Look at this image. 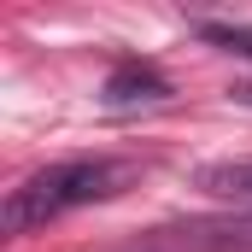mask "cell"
Instances as JSON below:
<instances>
[{"mask_svg": "<svg viewBox=\"0 0 252 252\" xmlns=\"http://www.w3.org/2000/svg\"><path fill=\"white\" fill-rule=\"evenodd\" d=\"M124 176H129L124 164H106V158H70V164H53V170H35L24 188L6 193V229L24 235V229L53 223V217L76 211V205L112 199Z\"/></svg>", "mask_w": 252, "mask_h": 252, "instance_id": "1", "label": "cell"}, {"mask_svg": "<svg viewBox=\"0 0 252 252\" xmlns=\"http://www.w3.org/2000/svg\"><path fill=\"white\" fill-rule=\"evenodd\" d=\"M170 82L153 70V64H118L106 76V106H141V100H164Z\"/></svg>", "mask_w": 252, "mask_h": 252, "instance_id": "4", "label": "cell"}, {"mask_svg": "<svg viewBox=\"0 0 252 252\" xmlns=\"http://www.w3.org/2000/svg\"><path fill=\"white\" fill-rule=\"evenodd\" d=\"M158 241L182 252H252V211L211 217V223H176V229H158Z\"/></svg>", "mask_w": 252, "mask_h": 252, "instance_id": "2", "label": "cell"}, {"mask_svg": "<svg viewBox=\"0 0 252 252\" xmlns=\"http://www.w3.org/2000/svg\"><path fill=\"white\" fill-rule=\"evenodd\" d=\"M199 41H211V47H223V53L252 59V24H199Z\"/></svg>", "mask_w": 252, "mask_h": 252, "instance_id": "5", "label": "cell"}, {"mask_svg": "<svg viewBox=\"0 0 252 252\" xmlns=\"http://www.w3.org/2000/svg\"><path fill=\"white\" fill-rule=\"evenodd\" d=\"M229 94H235V106H252V82H235Z\"/></svg>", "mask_w": 252, "mask_h": 252, "instance_id": "6", "label": "cell"}, {"mask_svg": "<svg viewBox=\"0 0 252 252\" xmlns=\"http://www.w3.org/2000/svg\"><path fill=\"white\" fill-rule=\"evenodd\" d=\"M193 188L229 205H252V158H211L193 170Z\"/></svg>", "mask_w": 252, "mask_h": 252, "instance_id": "3", "label": "cell"}]
</instances>
